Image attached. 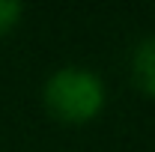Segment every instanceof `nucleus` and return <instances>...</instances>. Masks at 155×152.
Listing matches in <instances>:
<instances>
[{
	"label": "nucleus",
	"instance_id": "1",
	"mask_svg": "<svg viewBox=\"0 0 155 152\" xmlns=\"http://www.w3.org/2000/svg\"><path fill=\"white\" fill-rule=\"evenodd\" d=\"M45 107L57 122L66 125H84L96 119L104 107V84L96 72L81 69V66H66L57 69L45 84Z\"/></svg>",
	"mask_w": 155,
	"mask_h": 152
},
{
	"label": "nucleus",
	"instance_id": "2",
	"mask_svg": "<svg viewBox=\"0 0 155 152\" xmlns=\"http://www.w3.org/2000/svg\"><path fill=\"white\" fill-rule=\"evenodd\" d=\"M131 75L140 93L155 98V39H143L131 57Z\"/></svg>",
	"mask_w": 155,
	"mask_h": 152
},
{
	"label": "nucleus",
	"instance_id": "3",
	"mask_svg": "<svg viewBox=\"0 0 155 152\" xmlns=\"http://www.w3.org/2000/svg\"><path fill=\"white\" fill-rule=\"evenodd\" d=\"M21 15H24V6L21 3H15V0H0V36L9 33L18 24Z\"/></svg>",
	"mask_w": 155,
	"mask_h": 152
}]
</instances>
